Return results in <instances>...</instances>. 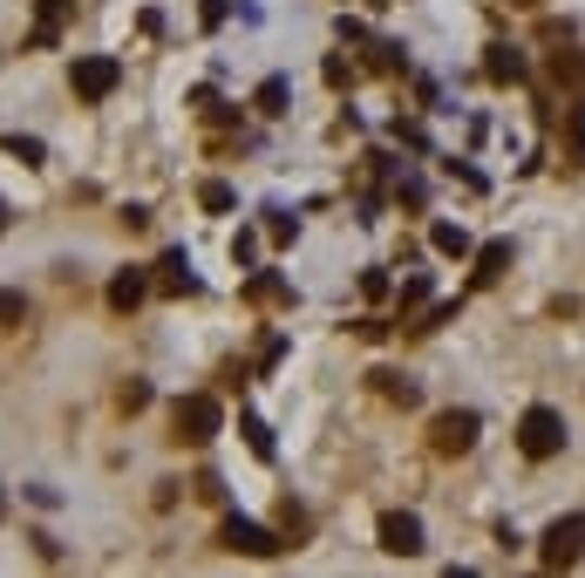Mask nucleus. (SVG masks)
Wrapping results in <instances>:
<instances>
[{
    "label": "nucleus",
    "mask_w": 585,
    "mask_h": 578,
    "mask_svg": "<svg viewBox=\"0 0 585 578\" xmlns=\"http://www.w3.org/2000/svg\"><path fill=\"white\" fill-rule=\"evenodd\" d=\"M518 449H524L531 463H551L558 449H565V415L545 409V401H538V409H524V422H518Z\"/></svg>",
    "instance_id": "obj_1"
},
{
    "label": "nucleus",
    "mask_w": 585,
    "mask_h": 578,
    "mask_svg": "<svg viewBox=\"0 0 585 578\" xmlns=\"http://www.w3.org/2000/svg\"><path fill=\"white\" fill-rule=\"evenodd\" d=\"M538 558H545L551 571H572V565L585 558V511H572V517L545 524V538H538Z\"/></svg>",
    "instance_id": "obj_2"
},
{
    "label": "nucleus",
    "mask_w": 585,
    "mask_h": 578,
    "mask_svg": "<svg viewBox=\"0 0 585 578\" xmlns=\"http://www.w3.org/2000/svg\"><path fill=\"white\" fill-rule=\"evenodd\" d=\"M170 422H177V442H191V449H205L212 436H218V422H225V409H218V395H185L170 409Z\"/></svg>",
    "instance_id": "obj_3"
},
{
    "label": "nucleus",
    "mask_w": 585,
    "mask_h": 578,
    "mask_svg": "<svg viewBox=\"0 0 585 578\" xmlns=\"http://www.w3.org/2000/svg\"><path fill=\"white\" fill-rule=\"evenodd\" d=\"M68 82H75V95H82V103H110L116 82H123V62H116V55H75Z\"/></svg>",
    "instance_id": "obj_4"
},
{
    "label": "nucleus",
    "mask_w": 585,
    "mask_h": 578,
    "mask_svg": "<svg viewBox=\"0 0 585 578\" xmlns=\"http://www.w3.org/2000/svg\"><path fill=\"white\" fill-rule=\"evenodd\" d=\"M476 409H443L436 422H429V449H436V457H470L476 449Z\"/></svg>",
    "instance_id": "obj_5"
},
{
    "label": "nucleus",
    "mask_w": 585,
    "mask_h": 578,
    "mask_svg": "<svg viewBox=\"0 0 585 578\" xmlns=\"http://www.w3.org/2000/svg\"><path fill=\"white\" fill-rule=\"evenodd\" d=\"M218 544H225V551H245V558H279V551H287V544L266 531V524H252V517H225V524H218Z\"/></svg>",
    "instance_id": "obj_6"
},
{
    "label": "nucleus",
    "mask_w": 585,
    "mask_h": 578,
    "mask_svg": "<svg viewBox=\"0 0 585 578\" xmlns=\"http://www.w3.org/2000/svg\"><path fill=\"white\" fill-rule=\"evenodd\" d=\"M374 538H381L389 558H422V517H416V511H389Z\"/></svg>",
    "instance_id": "obj_7"
},
{
    "label": "nucleus",
    "mask_w": 585,
    "mask_h": 578,
    "mask_svg": "<svg viewBox=\"0 0 585 578\" xmlns=\"http://www.w3.org/2000/svg\"><path fill=\"white\" fill-rule=\"evenodd\" d=\"M483 75H491V82H531V62H524V48H511V41H491L483 48Z\"/></svg>",
    "instance_id": "obj_8"
},
{
    "label": "nucleus",
    "mask_w": 585,
    "mask_h": 578,
    "mask_svg": "<svg viewBox=\"0 0 585 578\" xmlns=\"http://www.w3.org/2000/svg\"><path fill=\"white\" fill-rule=\"evenodd\" d=\"M143 299H150V272H143V266H123L116 280H110V307H116V313H137Z\"/></svg>",
    "instance_id": "obj_9"
},
{
    "label": "nucleus",
    "mask_w": 585,
    "mask_h": 578,
    "mask_svg": "<svg viewBox=\"0 0 585 578\" xmlns=\"http://www.w3.org/2000/svg\"><path fill=\"white\" fill-rule=\"evenodd\" d=\"M68 14H75V0H41V8H35V35H28V48H55L62 28H68Z\"/></svg>",
    "instance_id": "obj_10"
},
{
    "label": "nucleus",
    "mask_w": 585,
    "mask_h": 578,
    "mask_svg": "<svg viewBox=\"0 0 585 578\" xmlns=\"http://www.w3.org/2000/svg\"><path fill=\"white\" fill-rule=\"evenodd\" d=\"M504 272H511V239H491L476 253V272H470V286H497Z\"/></svg>",
    "instance_id": "obj_11"
},
{
    "label": "nucleus",
    "mask_w": 585,
    "mask_h": 578,
    "mask_svg": "<svg viewBox=\"0 0 585 578\" xmlns=\"http://www.w3.org/2000/svg\"><path fill=\"white\" fill-rule=\"evenodd\" d=\"M191 286H198V280H191V259H185V253H164V259H157V280H150V293H170V299H177V293H191Z\"/></svg>",
    "instance_id": "obj_12"
},
{
    "label": "nucleus",
    "mask_w": 585,
    "mask_h": 578,
    "mask_svg": "<svg viewBox=\"0 0 585 578\" xmlns=\"http://www.w3.org/2000/svg\"><path fill=\"white\" fill-rule=\"evenodd\" d=\"M374 388H381V401H395V409H416V382H409V374H389V368H381Z\"/></svg>",
    "instance_id": "obj_13"
},
{
    "label": "nucleus",
    "mask_w": 585,
    "mask_h": 578,
    "mask_svg": "<svg viewBox=\"0 0 585 578\" xmlns=\"http://www.w3.org/2000/svg\"><path fill=\"white\" fill-rule=\"evenodd\" d=\"M551 82H558V89H585V48H572V55H551Z\"/></svg>",
    "instance_id": "obj_14"
},
{
    "label": "nucleus",
    "mask_w": 585,
    "mask_h": 578,
    "mask_svg": "<svg viewBox=\"0 0 585 578\" xmlns=\"http://www.w3.org/2000/svg\"><path fill=\"white\" fill-rule=\"evenodd\" d=\"M429 245H436L443 259H463V253H470V232H463V224H449V218H443L436 232H429Z\"/></svg>",
    "instance_id": "obj_15"
},
{
    "label": "nucleus",
    "mask_w": 585,
    "mask_h": 578,
    "mask_svg": "<svg viewBox=\"0 0 585 578\" xmlns=\"http://www.w3.org/2000/svg\"><path fill=\"white\" fill-rule=\"evenodd\" d=\"M252 110H259V116H279V110H287V75H266L259 95H252Z\"/></svg>",
    "instance_id": "obj_16"
},
{
    "label": "nucleus",
    "mask_w": 585,
    "mask_h": 578,
    "mask_svg": "<svg viewBox=\"0 0 585 578\" xmlns=\"http://www.w3.org/2000/svg\"><path fill=\"white\" fill-rule=\"evenodd\" d=\"M239 429H245V442H252V457L272 463V429H266V422H259V415H239Z\"/></svg>",
    "instance_id": "obj_17"
},
{
    "label": "nucleus",
    "mask_w": 585,
    "mask_h": 578,
    "mask_svg": "<svg viewBox=\"0 0 585 578\" xmlns=\"http://www.w3.org/2000/svg\"><path fill=\"white\" fill-rule=\"evenodd\" d=\"M0 150H8V157H21V164H41V157H48L41 137H0Z\"/></svg>",
    "instance_id": "obj_18"
},
{
    "label": "nucleus",
    "mask_w": 585,
    "mask_h": 578,
    "mask_svg": "<svg viewBox=\"0 0 585 578\" xmlns=\"http://www.w3.org/2000/svg\"><path fill=\"white\" fill-rule=\"evenodd\" d=\"M245 293L259 299V307H279V299H293V293H287V280H272V272H259V280H252Z\"/></svg>",
    "instance_id": "obj_19"
},
{
    "label": "nucleus",
    "mask_w": 585,
    "mask_h": 578,
    "mask_svg": "<svg viewBox=\"0 0 585 578\" xmlns=\"http://www.w3.org/2000/svg\"><path fill=\"white\" fill-rule=\"evenodd\" d=\"M565 150H572V164H585V103L565 110Z\"/></svg>",
    "instance_id": "obj_20"
},
{
    "label": "nucleus",
    "mask_w": 585,
    "mask_h": 578,
    "mask_svg": "<svg viewBox=\"0 0 585 578\" xmlns=\"http://www.w3.org/2000/svg\"><path fill=\"white\" fill-rule=\"evenodd\" d=\"M116 409H123V415H143V409H150V382H123V388H116Z\"/></svg>",
    "instance_id": "obj_21"
},
{
    "label": "nucleus",
    "mask_w": 585,
    "mask_h": 578,
    "mask_svg": "<svg viewBox=\"0 0 585 578\" xmlns=\"http://www.w3.org/2000/svg\"><path fill=\"white\" fill-rule=\"evenodd\" d=\"M198 205H205V211H232V184H198Z\"/></svg>",
    "instance_id": "obj_22"
},
{
    "label": "nucleus",
    "mask_w": 585,
    "mask_h": 578,
    "mask_svg": "<svg viewBox=\"0 0 585 578\" xmlns=\"http://www.w3.org/2000/svg\"><path fill=\"white\" fill-rule=\"evenodd\" d=\"M21 320H28V299L8 286V293H0V326H21Z\"/></svg>",
    "instance_id": "obj_23"
},
{
    "label": "nucleus",
    "mask_w": 585,
    "mask_h": 578,
    "mask_svg": "<svg viewBox=\"0 0 585 578\" xmlns=\"http://www.w3.org/2000/svg\"><path fill=\"white\" fill-rule=\"evenodd\" d=\"M279 524H287V538H307V511L300 504H279Z\"/></svg>",
    "instance_id": "obj_24"
},
{
    "label": "nucleus",
    "mask_w": 585,
    "mask_h": 578,
    "mask_svg": "<svg viewBox=\"0 0 585 578\" xmlns=\"http://www.w3.org/2000/svg\"><path fill=\"white\" fill-rule=\"evenodd\" d=\"M422 299H429V280H422V272H416V280H402V313L422 307Z\"/></svg>",
    "instance_id": "obj_25"
},
{
    "label": "nucleus",
    "mask_w": 585,
    "mask_h": 578,
    "mask_svg": "<svg viewBox=\"0 0 585 578\" xmlns=\"http://www.w3.org/2000/svg\"><path fill=\"white\" fill-rule=\"evenodd\" d=\"M225 14H232V0H205V28H225Z\"/></svg>",
    "instance_id": "obj_26"
},
{
    "label": "nucleus",
    "mask_w": 585,
    "mask_h": 578,
    "mask_svg": "<svg viewBox=\"0 0 585 578\" xmlns=\"http://www.w3.org/2000/svg\"><path fill=\"white\" fill-rule=\"evenodd\" d=\"M0 232H8V205H0Z\"/></svg>",
    "instance_id": "obj_27"
},
{
    "label": "nucleus",
    "mask_w": 585,
    "mask_h": 578,
    "mask_svg": "<svg viewBox=\"0 0 585 578\" xmlns=\"http://www.w3.org/2000/svg\"><path fill=\"white\" fill-rule=\"evenodd\" d=\"M0 517H8V497H0Z\"/></svg>",
    "instance_id": "obj_28"
},
{
    "label": "nucleus",
    "mask_w": 585,
    "mask_h": 578,
    "mask_svg": "<svg viewBox=\"0 0 585 578\" xmlns=\"http://www.w3.org/2000/svg\"><path fill=\"white\" fill-rule=\"evenodd\" d=\"M518 8H538V0H518Z\"/></svg>",
    "instance_id": "obj_29"
}]
</instances>
